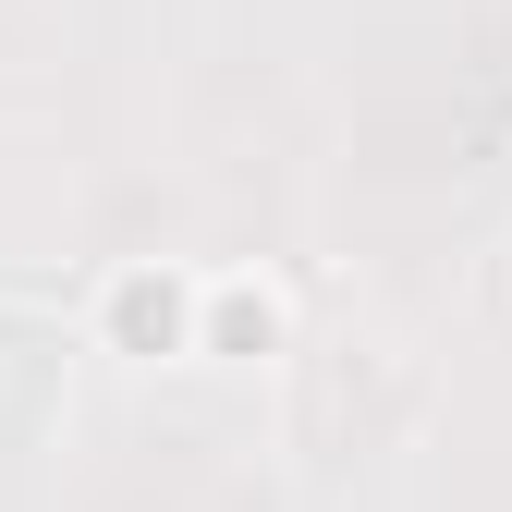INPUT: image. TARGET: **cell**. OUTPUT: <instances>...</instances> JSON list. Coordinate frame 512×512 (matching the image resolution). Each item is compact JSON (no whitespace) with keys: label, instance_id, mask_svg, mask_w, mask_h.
I'll use <instances>...</instances> for the list:
<instances>
[{"label":"cell","instance_id":"1","mask_svg":"<svg viewBox=\"0 0 512 512\" xmlns=\"http://www.w3.org/2000/svg\"><path fill=\"white\" fill-rule=\"evenodd\" d=\"M110 342L122 354H183L196 342V293H183L171 269H122L110 281Z\"/></svg>","mask_w":512,"mask_h":512},{"label":"cell","instance_id":"2","mask_svg":"<svg viewBox=\"0 0 512 512\" xmlns=\"http://www.w3.org/2000/svg\"><path fill=\"white\" fill-rule=\"evenodd\" d=\"M49 403H61V330H37V317H0V439H25Z\"/></svg>","mask_w":512,"mask_h":512},{"label":"cell","instance_id":"3","mask_svg":"<svg viewBox=\"0 0 512 512\" xmlns=\"http://www.w3.org/2000/svg\"><path fill=\"white\" fill-rule=\"evenodd\" d=\"M196 330H208V354H269V342H281V305H269V293H220Z\"/></svg>","mask_w":512,"mask_h":512}]
</instances>
